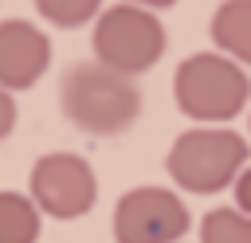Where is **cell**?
<instances>
[{
    "label": "cell",
    "instance_id": "cell-3",
    "mask_svg": "<svg viewBox=\"0 0 251 243\" xmlns=\"http://www.w3.org/2000/svg\"><path fill=\"white\" fill-rule=\"evenodd\" d=\"M251 145L247 137H239L227 125H192L184 133H176V141L165 153V172L173 176V184L180 192L192 196H216L224 188H231L235 172L247 165Z\"/></svg>",
    "mask_w": 251,
    "mask_h": 243
},
{
    "label": "cell",
    "instance_id": "cell-2",
    "mask_svg": "<svg viewBox=\"0 0 251 243\" xmlns=\"http://www.w3.org/2000/svg\"><path fill=\"white\" fill-rule=\"evenodd\" d=\"M251 98V74L224 51H192L176 63L173 102L184 118L200 125L231 122Z\"/></svg>",
    "mask_w": 251,
    "mask_h": 243
},
{
    "label": "cell",
    "instance_id": "cell-13",
    "mask_svg": "<svg viewBox=\"0 0 251 243\" xmlns=\"http://www.w3.org/2000/svg\"><path fill=\"white\" fill-rule=\"evenodd\" d=\"M231 192H235V208L251 216V165H243L231 180Z\"/></svg>",
    "mask_w": 251,
    "mask_h": 243
},
{
    "label": "cell",
    "instance_id": "cell-5",
    "mask_svg": "<svg viewBox=\"0 0 251 243\" xmlns=\"http://www.w3.org/2000/svg\"><path fill=\"white\" fill-rule=\"evenodd\" d=\"M27 196L47 219H78L98 200V176L86 157L71 149H51L35 157L27 176Z\"/></svg>",
    "mask_w": 251,
    "mask_h": 243
},
{
    "label": "cell",
    "instance_id": "cell-11",
    "mask_svg": "<svg viewBox=\"0 0 251 243\" xmlns=\"http://www.w3.org/2000/svg\"><path fill=\"white\" fill-rule=\"evenodd\" d=\"M31 4H35V12H39L47 24H55V27H63V31L82 27V24H90V20L102 12V0H31Z\"/></svg>",
    "mask_w": 251,
    "mask_h": 243
},
{
    "label": "cell",
    "instance_id": "cell-12",
    "mask_svg": "<svg viewBox=\"0 0 251 243\" xmlns=\"http://www.w3.org/2000/svg\"><path fill=\"white\" fill-rule=\"evenodd\" d=\"M16 122H20V106H16V94L0 86V141H4V137L16 129Z\"/></svg>",
    "mask_w": 251,
    "mask_h": 243
},
{
    "label": "cell",
    "instance_id": "cell-4",
    "mask_svg": "<svg viewBox=\"0 0 251 243\" xmlns=\"http://www.w3.org/2000/svg\"><path fill=\"white\" fill-rule=\"evenodd\" d=\"M90 24H94V31H90L94 59L129 78L157 67L169 47V35H165V24L157 20V12L126 4V0L102 8Z\"/></svg>",
    "mask_w": 251,
    "mask_h": 243
},
{
    "label": "cell",
    "instance_id": "cell-1",
    "mask_svg": "<svg viewBox=\"0 0 251 243\" xmlns=\"http://www.w3.org/2000/svg\"><path fill=\"white\" fill-rule=\"evenodd\" d=\"M63 118L90 137H118L141 118V90L129 74L102 67L98 59L71 63L59 82Z\"/></svg>",
    "mask_w": 251,
    "mask_h": 243
},
{
    "label": "cell",
    "instance_id": "cell-8",
    "mask_svg": "<svg viewBox=\"0 0 251 243\" xmlns=\"http://www.w3.org/2000/svg\"><path fill=\"white\" fill-rule=\"evenodd\" d=\"M208 35H212L216 51H224L239 67H251V0L216 4L212 20H208Z\"/></svg>",
    "mask_w": 251,
    "mask_h": 243
},
{
    "label": "cell",
    "instance_id": "cell-14",
    "mask_svg": "<svg viewBox=\"0 0 251 243\" xmlns=\"http://www.w3.org/2000/svg\"><path fill=\"white\" fill-rule=\"evenodd\" d=\"M126 4H137V8H149V12H161V8H173L176 0H126Z\"/></svg>",
    "mask_w": 251,
    "mask_h": 243
},
{
    "label": "cell",
    "instance_id": "cell-6",
    "mask_svg": "<svg viewBox=\"0 0 251 243\" xmlns=\"http://www.w3.org/2000/svg\"><path fill=\"white\" fill-rule=\"evenodd\" d=\"M188 204L161 184H137L114 204V243H176L188 235Z\"/></svg>",
    "mask_w": 251,
    "mask_h": 243
},
{
    "label": "cell",
    "instance_id": "cell-10",
    "mask_svg": "<svg viewBox=\"0 0 251 243\" xmlns=\"http://www.w3.org/2000/svg\"><path fill=\"white\" fill-rule=\"evenodd\" d=\"M200 243H251V216L239 208H212L200 219Z\"/></svg>",
    "mask_w": 251,
    "mask_h": 243
},
{
    "label": "cell",
    "instance_id": "cell-15",
    "mask_svg": "<svg viewBox=\"0 0 251 243\" xmlns=\"http://www.w3.org/2000/svg\"><path fill=\"white\" fill-rule=\"evenodd\" d=\"M176 243H180V239H176Z\"/></svg>",
    "mask_w": 251,
    "mask_h": 243
},
{
    "label": "cell",
    "instance_id": "cell-7",
    "mask_svg": "<svg viewBox=\"0 0 251 243\" xmlns=\"http://www.w3.org/2000/svg\"><path fill=\"white\" fill-rule=\"evenodd\" d=\"M51 67V39L31 20H0V86L31 90Z\"/></svg>",
    "mask_w": 251,
    "mask_h": 243
},
{
    "label": "cell",
    "instance_id": "cell-9",
    "mask_svg": "<svg viewBox=\"0 0 251 243\" xmlns=\"http://www.w3.org/2000/svg\"><path fill=\"white\" fill-rule=\"evenodd\" d=\"M43 212L24 192H0V243H35Z\"/></svg>",
    "mask_w": 251,
    "mask_h": 243
}]
</instances>
